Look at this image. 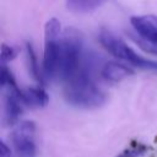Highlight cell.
<instances>
[{"label":"cell","instance_id":"cell-1","mask_svg":"<svg viewBox=\"0 0 157 157\" xmlns=\"http://www.w3.org/2000/svg\"><path fill=\"white\" fill-rule=\"evenodd\" d=\"M81 34L67 28L61 32L56 18L47 21L44 27L43 72L45 78L66 81L82 65L86 59Z\"/></svg>","mask_w":157,"mask_h":157},{"label":"cell","instance_id":"cell-2","mask_svg":"<svg viewBox=\"0 0 157 157\" xmlns=\"http://www.w3.org/2000/svg\"><path fill=\"white\" fill-rule=\"evenodd\" d=\"M93 60L86 56L80 69L64 83V96L69 104L77 108H98L104 104L105 94L92 77Z\"/></svg>","mask_w":157,"mask_h":157},{"label":"cell","instance_id":"cell-3","mask_svg":"<svg viewBox=\"0 0 157 157\" xmlns=\"http://www.w3.org/2000/svg\"><path fill=\"white\" fill-rule=\"evenodd\" d=\"M98 38H99L101 44L117 59L125 60V61L132 64L134 66H137V67H141V69L156 70L157 71V63H155L152 60L144 59L142 56H140L123 39H120L119 37H117L112 32L103 29V31H101Z\"/></svg>","mask_w":157,"mask_h":157},{"label":"cell","instance_id":"cell-4","mask_svg":"<svg viewBox=\"0 0 157 157\" xmlns=\"http://www.w3.org/2000/svg\"><path fill=\"white\" fill-rule=\"evenodd\" d=\"M15 157H36V124L26 120L20 123L11 134Z\"/></svg>","mask_w":157,"mask_h":157},{"label":"cell","instance_id":"cell-5","mask_svg":"<svg viewBox=\"0 0 157 157\" xmlns=\"http://www.w3.org/2000/svg\"><path fill=\"white\" fill-rule=\"evenodd\" d=\"M130 23L139 37L146 43V48L148 50L155 49V53H157V16H134L130 20Z\"/></svg>","mask_w":157,"mask_h":157},{"label":"cell","instance_id":"cell-6","mask_svg":"<svg viewBox=\"0 0 157 157\" xmlns=\"http://www.w3.org/2000/svg\"><path fill=\"white\" fill-rule=\"evenodd\" d=\"M21 99L23 104L29 108H43L49 102V97L42 87H27L21 90Z\"/></svg>","mask_w":157,"mask_h":157},{"label":"cell","instance_id":"cell-7","mask_svg":"<svg viewBox=\"0 0 157 157\" xmlns=\"http://www.w3.org/2000/svg\"><path fill=\"white\" fill-rule=\"evenodd\" d=\"M101 74H102V77L105 78L107 81L117 82V81H120V80L132 75L134 71H132V69L128 67L124 64H120L117 61H108L102 67Z\"/></svg>","mask_w":157,"mask_h":157},{"label":"cell","instance_id":"cell-8","mask_svg":"<svg viewBox=\"0 0 157 157\" xmlns=\"http://www.w3.org/2000/svg\"><path fill=\"white\" fill-rule=\"evenodd\" d=\"M108 0H66V7L72 12H90Z\"/></svg>","mask_w":157,"mask_h":157},{"label":"cell","instance_id":"cell-9","mask_svg":"<svg viewBox=\"0 0 157 157\" xmlns=\"http://www.w3.org/2000/svg\"><path fill=\"white\" fill-rule=\"evenodd\" d=\"M26 49H27V61H28V67L31 70V74H32V76L39 83H43V76H42V74L39 71L37 58H36V54H34V50H33L31 43H27L26 44Z\"/></svg>","mask_w":157,"mask_h":157},{"label":"cell","instance_id":"cell-10","mask_svg":"<svg viewBox=\"0 0 157 157\" xmlns=\"http://www.w3.org/2000/svg\"><path fill=\"white\" fill-rule=\"evenodd\" d=\"M147 151H148V147L145 144L134 141V142H131V145L128 148L121 151L117 157H141Z\"/></svg>","mask_w":157,"mask_h":157},{"label":"cell","instance_id":"cell-11","mask_svg":"<svg viewBox=\"0 0 157 157\" xmlns=\"http://www.w3.org/2000/svg\"><path fill=\"white\" fill-rule=\"evenodd\" d=\"M18 50L15 48V47H11V45H7L5 43L1 44V59H2V63H6V61H11L12 59L16 58Z\"/></svg>","mask_w":157,"mask_h":157},{"label":"cell","instance_id":"cell-12","mask_svg":"<svg viewBox=\"0 0 157 157\" xmlns=\"http://www.w3.org/2000/svg\"><path fill=\"white\" fill-rule=\"evenodd\" d=\"M0 157H11V151H10V148L5 145V142H1V152H0Z\"/></svg>","mask_w":157,"mask_h":157}]
</instances>
